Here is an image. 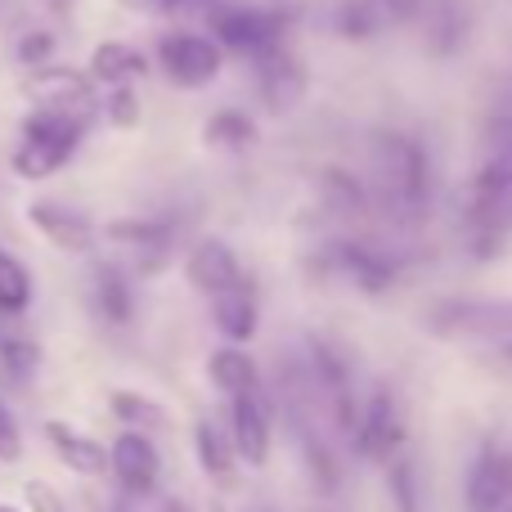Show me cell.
Segmentation results:
<instances>
[{"instance_id":"1","label":"cell","mask_w":512,"mask_h":512,"mask_svg":"<svg viewBox=\"0 0 512 512\" xmlns=\"http://www.w3.org/2000/svg\"><path fill=\"white\" fill-rule=\"evenodd\" d=\"M95 113H59V108H32L18 131V149L9 158L18 180H50L81 149Z\"/></svg>"},{"instance_id":"2","label":"cell","mask_w":512,"mask_h":512,"mask_svg":"<svg viewBox=\"0 0 512 512\" xmlns=\"http://www.w3.org/2000/svg\"><path fill=\"white\" fill-rule=\"evenodd\" d=\"M373 185H378L382 203L396 207V212H423L427 194H432L427 149L409 135H378V144H373Z\"/></svg>"},{"instance_id":"3","label":"cell","mask_w":512,"mask_h":512,"mask_svg":"<svg viewBox=\"0 0 512 512\" xmlns=\"http://www.w3.org/2000/svg\"><path fill=\"white\" fill-rule=\"evenodd\" d=\"M212 41L230 54H243V59H256V54L283 45V32H288V14L283 9H256V5H230L225 0L221 9L207 23Z\"/></svg>"},{"instance_id":"4","label":"cell","mask_w":512,"mask_h":512,"mask_svg":"<svg viewBox=\"0 0 512 512\" xmlns=\"http://www.w3.org/2000/svg\"><path fill=\"white\" fill-rule=\"evenodd\" d=\"M427 328L445 342H495L512 337V301H441L427 310Z\"/></svg>"},{"instance_id":"5","label":"cell","mask_w":512,"mask_h":512,"mask_svg":"<svg viewBox=\"0 0 512 512\" xmlns=\"http://www.w3.org/2000/svg\"><path fill=\"white\" fill-rule=\"evenodd\" d=\"M158 68L171 86L207 90L225 68V50L207 32H167L158 41Z\"/></svg>"},{"instance_id":"6","label":"cell","mask_w":512,"mask_h":512,"mask_svg":"<svg viewBox=\"0 0 512 512\" xmlns=\"http://www.w3.org/2000/svg\"><path fill=\"white\" fill-rule=\"evenodd\" d=\"M355 450L364 459H378V463H391L400 450L409 445V427H405V409H400L396 391L391 387H378L369 400L360 405V418H355Z\"/></svg>"},{"instance_id":"7","label":"cell","mask_w":512,"mask_h":512,"mask_svg":"<svg viewBox=\"0 0 512 512\" xmlns=\"http://www.w3.org/2000/svg\"><path fill=\"white\" fill-rule=\"evenodd\" d=\"M315 270L328 274V279L351 283V288H360V292H387L391 279H396V265H391V256L364 248V243H351V239L328 243V248L319 252Z\"/></svg>"},{"instance_id":"8","label":"cell","mask_w":512,"mask_h":512,"mask_svg":"<svg viewBox=\"0 0 512 512\" xmlns=\"http://www.w3.org/2000/svg\"><path fill=\"white\" fill-rule=\"evenodd\" d=\"M252 63H256V68H252L256 95H261V104L270 108V113H292V108L306 99L310 77H306L301 59L288 50V45H274V50L256 54Z\"/></svg>"},{"instance_id":"9","label":"cell","mask_w":512,"mask_h":512,"mask_svg":"<svg viewBox=\"0 0 512 512\" xmlns=\"http://www.w3.org/2000/svg\"><path fill=\"white\" fill-rule=\"evenodd\" d=\"M108 243L113 248L126 252V274H158L167 270L171 261V230L162 221H144V216H135V221H113L108 225Z\"/></svg>"},{"instance_id":"10","label":"cell","mask_w":512,"mask_h":512,"mask_svg":"<svg viewBox=\"0 0 512 512\" xmlns=\"http://www.w3.org/2000/svg\"><path fill=\"white\" fill-rule=\"evenodd\" d=\"M27 99L36 108H59V113H95V81L77 68H32L27 77Z\"/></svg>"},{"instance_id":"11","label":"cell","mask_w":512,"mask_h":512,"mask_svg":"<svg viewBox=\"0 0 512 512\" xmlns=\"http://www.w3.org/2000/svg\"><path fill=\"white\" fill-rule=\"evenodd\" d=\"M27 221H32V230L41 234L45 243H54V248L68 252V256H86L99 239V230L90 225V216L72 212V207L54 203V198H36V203H27Z\"/></svg>"},{"instance_id":"12","label":"cell","mask_w":512,"mask_h":512,"mask_svg":"<svg viewBox=\"0 0 512 512\" xmlns=\"http://www.w3.org/2000/svg\"><path fill=\"white\" fill-rule=\"evenodd\" d=\"M108 472H113V481L126 490V495H153L158 472H162L158 445H153L144 432H122L113 445H108Z\"/></svg>"},{"instance_id":"13","label":"cell","mask_w":512,"mask_h":512,"mask_svg":"<svg viewBox=\"0 0 512 512\" xmlns=\"http://www.w3.org/2000/svg\"><path fill=\"white\" fill-rule=\"evenodd\" d=\"M512 504V454L499 441L481 445L468 472V512H504Z\"/></svg>"},{"instance_id":"14","label":"cell","mask_w":512,"mask_h":512,"mask_svg":"<svg viewBox=\"0 0 512 512\" xmlns=\"http://www.w3.org/2000/svg\"><path fill=\"white\" fill-rule=\"evenodd\" d=\"M409 14L418 18L423 41L432 54H454L463 41H468V27H472L468 0H414Z\"/></svg>"},{"instance_id":"15","label":"cell","mask_w":512,"mask_h":512,"mask_svg":"<svg viewBox=\"0 0 512 512\" xmlns=\"http://www.w3.org/2000/svg\"><path fill=\"white\" fill-rule=\"evenodd\" d=\"M45 441H50L54 459H59L68 472L90 477V481L108 477V450L95 441V436L77 432V427L63 423V418H50V423H45Z\"/></svg>"},{"instance_id":"16","label":"cell","mask_w":512,"mask_h":512,"mask_svg":"<svg viewBox=\"0 0 512 512\" xmlns=\"http://www.w3.org/2000/svg\"><path fill=\"white\" fill-rule=\"evenodd\" d=\"M230 423H234L230 436L234 454L243 463H252V468H265V459H270V409H265L261 391L230 400Z\"/></svg>"},{"instance_id":"17","label":"cell","mask_w":512,"mask_h":512,"mask_svg":"<svg viewBox=\"0 0 512 512\" xmlns=\"http://www.w3.org/2000/svg\"><path fill=\"white\" fill-rule=\"evenodd\" d=\"M212 324L225 337V346H248L261 324V306H256V288L248 279H239L234 288L212 297Z\"/></svg>"},{"instance_id":"18","label":"cell","mask_w":512,"mask_h":512,"mask_svg":"<svg viewBox=\"0 0 512 512\" xmlns=\"http://www.w3.org/2000/svg\"><path fill=\"white\" fill-rule=\"evenodd\" d=\"M185 274H189V283H194L198 292L216 297V292L234 288V283L243 279V265H239V256H234L230 243H221V239H203V243H194V248H189V256H185Z\"/></svg>"},{"instance_id":"19","label":"cell","mask_w":512,"mask_h":512,"mask_svg":"<svg viewBox=\"0 0 512 512\" xmlns=\"http://www.w3.org/2000/svg\"><path fill=\"white\" fill-rule=\"evenodd\" d=\"M90 301H95L99 319L113 328H126L135 319V288H131V274L122 265L104 261L95 265V279H90Z\"/></svg>"},{"instance_id":"20","label":"cell","mask_w":512,"mask_h":512,"mask_svg":"<svg viewBox=\"0 0 512 512\" xmlns=\"http://www.w3.org/2000/svg\"><path fill=\"white\" fill-rule=\"evenodd\" d=\"M207 378H212V387L221 391V396H230V400L261 391L256 360L243 351V346H216V351L207 355Z\"/></svg>"},{"instance_id":"21","label":"cell","mask_w":512,"mask_h":512,"mask_svg":"<svg viewBox=\"0 0 512 512\" xmlns=\"http://www.w3.org/2000/svg\"><path fill=\"white\" fill-rule=\"evenodd\" d=\"M86 68H90V72H86L90 81H99V86L117 90V86H135V81L149 72V63H144V54L135 50V45H126V41H104V45H95V54H90Z\"/></svg>"},{"instance_id":"22","label":"cell","mask_w":512,"mask_h":512,"mask_svg":"<svg viewBox=\"0 0 512 512\" xmlns=\"http://www.w3.org/2000/svg\"><path fill=\"white\" fill-rule=\"evenodd\" d=\"M194 454H198V468H203L216 486H234V463H239V454H234L230 436L216 423H207V418L194 423Z\"/></svg>"},{"instance_id":"23","label":"cell","mask_w":512,"mask_h":512,"mask_svg":"<svg viewBox=\"0 0 512 512\" xmlns=\"http://www.w3.org/2000/svg\"><path fill=\"white\" fill-rule=\"evenodd\" d=\"M203 144L212 153H248L256 144V122L243 113V108H221V113L207 117Z\"/></svg>"},{"instance_id":"24","label":"cell","mask_w":512,"mask_h":512,"mask_svg":"<svg viewBox=\"0 0 512 512\" xmlns=\"http://www.w3.org/2000/svg\"><path fill=\"white\" fill-rule=\"evenodd\" d=\"M0 369L14 382H32L36 369H41V342L32 333H23L14 319L0 324Z\"/></svg>"},{"instance_id":"25","label":"cell","mask_w":512,"mask_h":512,"mask_svg":"<svg viewBox=\"0 0 512 512\" xmlns=\"http://www.w3.org/2000/svg\"><path fill=\"white\" fill-rule=\"evenodd\" d=\"M32 297H36L32 270L14 252L0 248V319H23L32 310Z\"/></svg>"},{"instance_id":"26","label":"cell","mask_w":512,"mask_h":512,"mask_svg":"<svg viewBox=\"0 0 512 512\" xmlns=\"http://www.w3.org/2000/svg\"><path fill=\"white\" fill-rule=\"evenodd\" d=\"M108 409H113V418L126 427V432H144V436H149L153 427L167 423V414H162L158 400L140 396V391H113V396H108Z\"/></svg>"},{"instance_id":"27","label":"cell","mask_w":512,"mask_h":512,"mask_svg":"<svg viewBox=\"0 0 512 512\" xmlns=\"http://www.w3.org/2000/svg\"><path fill=\"white\" fill-rule=\"evenodd\" d=\"M387 477H391V499H396L400 512H423V499H418V468L405 450L387 463Z\"/></svg>"},{"instance_id":"28","label":"cell","mask_w":512,"mask_h":512,"mask_svg":"<svg viewBox=\"0 0 512 512\" xmlns=\"http://www.w3.org/2000/svg\"><path fill=\"white\" fill-rule=\"evenodd\" d=\"M140 95H135L131 86H117L108 90V104H104V117L117 126V131H131V126H140Z\"/></svg>"},{"instance_id":"29","label":"cell","mask_w":512,"mask_h":512,"mask_svg":"<svg viewBox=\"0 0 512 512\" xmlns=\"http://www.w3.org/2000/svg\"><path fill=\"white\" fill-rule=\"evenodd\" d=\"M23 459V427H18L14 409L0 400V463H18Z\"/></svg>"},{"instance_id":"30","label":"cell","mask_w":512,"mask_h":512,"mask_svg":"<svg viewBox=\"0 0 512 512\" xmlns=\"http://www.w3.org/2000/svg\"><path fill=\"white\" fill-rule=\"evenodd\" d=\"M54 54V32H27L23 41H18V63L23 68H45Z\"/></svg>"},{"instance_id":"31","label":"cell","mask_w":512,"mask_h":512,"mask_svg":"<svg viewBox=\"0 0 512 512\" xmlns=\"http://www.w3.org/2000/svg\"><path fill=\"white\" fill-rule=\"evenodd\" d=\"M225 0H171L167 18H176V23H212V14L221 9Z\"/></svg>"},{"instance_id":"32","label":"cell","mask_w":512,"mask_h":512,"mask_svg":"<svg viewBox=\"0 0 512 512\" xmlns=\"http://www.w3.org/2000/svg\"><path fill=\"white\" fill-rule=\"evenodd\" d=\"M23 499H27V512H68V504H63V499L54 495L45 481H27Z\"/></svg>"},{"instance_id":"33","label":"cell","mask_w":512,"mask_h":512,"mask_svg":"<svg viewBox=\"0 0 512 512\" xmlns=\"http://www.w3.org/2000/svg\"><path fill=\"white\" fill-rule=\"evenodd\" d=\"M122 5L135 9V14H144V18H167L171 0H122Z\"/></svg>"},{"instance_id":"34","label":"cell","mask_w":512,"mask_h":512,"mask_svg":"<svg viewBox=\"0 0 512 512\" xmlns=\"http://www.w3.org/2000/svg\"><path fill=\"white\" fill-rule=\"evenodd\" d=\"M162 512H194V508L180 504V499H167V504H162Z\"/></svg>"},{"instance_id":"35","label":"cell","mask_w":512,"mask_h":512,"mask_svg":"<svg viewBox=\"0 0 512 512\" xmlns=\"http://www.w3.org/2000/svg\"><path fill=\"white\" fill-rule=\"evenodd\" d=\"M0 512H18V508L14 504H0Z\"/></svg>"},{"instance_id":"36","label":"cell","mask_w":512,"mask_h":512,"mask_svg":"<svg viewBox=\"0 0 512 512\" xmlns=\"http://www.w3.org/2000/svg\"><path fill=\"white\" fill-rule=\"evenodd\" d=\"M104 512H126V508H117V504H108V508H104Z\"/></svg>"}]
</instances>
